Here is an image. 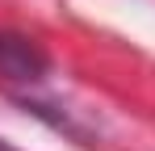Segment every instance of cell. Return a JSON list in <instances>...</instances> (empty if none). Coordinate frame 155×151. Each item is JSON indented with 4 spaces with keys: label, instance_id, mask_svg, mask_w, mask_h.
Returning <instances> with one entry per match:
<instances>
[{
    "label": "cell",
    "instance_id": "7a4b0ae2",
    "mask_svg": "<svg viewBox=\"0 0 155 151\" xmlns=\"http://www.w3.org/2000/svg\"><path fill=\"white\" fill-rule=\"evenodd\" d=\"M0 151H8V147H4V143H0Z\"/></svg>",
    "mask_w": 155,
    "mask_h": 151
},
{
    "label": "cell",
    "instance_id": "6da1fadb",
    "mask_svg": "<svg viewBox=\"0 0 155 151\" xmlns=\"http://www.w3.org/2000/svg\"><path fill=\"white\" fill-rule=\"evenodd\" d=\"M46 72V59L42 50L25 42V38H13V34H0V84L4 88H17V84H34Z\"/></svg>",
    "mask_w": 155,
    "mask_h": 151
}]
</instances>
